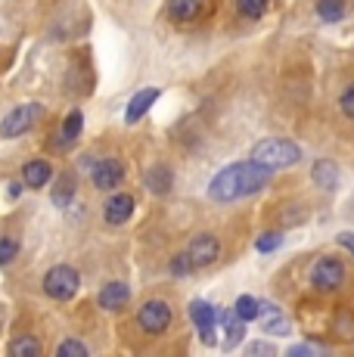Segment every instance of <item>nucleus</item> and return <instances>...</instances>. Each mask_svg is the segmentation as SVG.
Segmentation results:
<instances>
[{"instance_id": "1", "label": "nucleus", "mask_w": 354, "mask_h": 357, "mask_svg": "<svg viewBox=\"0 0 354 357\" xmlns=\"http://www.w3.org/2000/svg\"><path fill=\"white\" fill-rule=\"evenodd\" d=\"M270 174H274V171L261 168V165H255V162L227 165V168L217 171L212 177V183H208V199H215V202H236V199L255 196L258 190H264Z\"/></svg>"}, {"instance_id": "2", "label": "nucleus", "mask_w": 354, "mask_h": 357, "mask_svg": "<svg viewBox=\"0 0 354 357\" xmlns=\"http://www.w3.org/2000/svg\"><path fill=\"white\" fill-rule=\"evenodd\" d=\"M252 162L261 165L268 171H280V168H292V165L302 162V149L292 140H280V137H270V140L255 143L252 149Z\"/></svg>"}, {"instance_id": "3", "label": "nucleus", "mask_w": 354, "mask_h": 357, "mask_svg": "<svg viewBox=\"0 0 354 357\" xmlns=\"http://www.w3.org/2000/svg\"><path fill=\"white\" fill-rule=\"evenodd\" d=\"M78 286H81V277L69 264H56L53 271H47V277H44V292L50 295L53 301L75 298V295H78Z\"/></svg>"}, {"instance_id": "4", "label": "nucleus", "mask_w": 354, "mask_h": 357, "mask_svg": "<svg viewBox=\"0 0 354 357\" xmlns=\"http://www.w3.org/2000/svg\"><path fill=\"white\" fill-rule=\"evenodd\" d=\"M40 119V106L38 102H25V106H16L6 112V119L0 121V137L3 140H13V137H22L35 128V121Z\"/></svg>"}, {"instance_id": "5", "label": "nucleus", "mask_w": 354, "mask_h": 357, "mask_svg": "<svg viewBox=\"0 0 354 357\" xmlns=\"http://www.w3.org/2000/svg\"><path fill=\"white\" fill-rule=\"evenodd\" d=\"M345 283V264L339 258H320L311 271V286L317 292H336Z\"/></svg>"}, {"instance_id": "6", "label": "nucleus", "mask_w": 354, "mask_h": 357, "mask_svg": "<svg viewBox=\"0 0 354 357\" xmlns=\"http://www.w3.org/2000/svg\"><path fill=\"white\" fill-rule=\"evenodd\" d=\"M171 307L165 305V301H146V305L137 311V324L143 333L149 335H162L168 326H171Z\"/></svg>"}, {"instance_id": "7", "label": "nucleus", "mask_w": 354, "mask_h": 357, "mask_svg": "<svg viewBox=\"0 0 354 357\" xmlns=\"http://www.w3.org/2000/svg\"><path fill=\"white\" fill-rule=\"evenodd\" d=\"M91 181L97 190H118L125 181V165L118 159H103L91 168Z\"/></svg>"}, {"instance_id": "8", "label": "nucleus", "mask_w": 354, "mask_h": 357, "mask_svg": "<svg viewBox=\"0 0 354 357\" xmlns=\"http://www.w3.org/2000/svg\"><path fill=\"white\" fill-rule=\"evenodd\" d=\"M190 317H193L196 329H199L202 342H206V345H215V324H217L215 307L208 305V301H193V305H190Z\"/></svg>"}, {"instance_id": "9", "label": "nucleus", "mask_w": 354, "mask_h": 357, "mask_svg": "<svg viewBox=\"0 0 354 357\" xmlns=\"http://www.w3.org/2000/svg\"><path fill=\"white\" fill-rule=\"evenodd\" d=\"M134 215V196L131 193H115L109 196L106 208H103V218L109 227H121V224H128Z\"/></svg>"}, {"instance_id": "10", "label": "nucleus", "mask_w": 354, "mask_h": 357, "mask_svg": "<svg viewBox=\"0 0 354 357\" xmlns=\"http://www.w3.org/2000/svg\"><path fill=\"white\" fill-rule=\"evenodd\" d=\"M187 252H190V258H193L196 267H208L217 261V255H221V243H217L212 233H199V236L190 243Z\"/></svg>"}, {"instance_id": "11", "label": "nucleus", "mask_w": 354, "mask_h": 357, "mask_svg": "<svg viewBox=\"0 0 354 357\" xmlns=\"http://www.w3.org/2000/svg\"><path fill=\"white\" fill-rule=\"evenodd\" d=\"M258 320H261V326H264V333H270V335H289L292 333V326H289V320L283 317V311L277 305H270V301H258Z\"/></svg>"}, {"instance_id": "12", "label": "nucleus", "mask_w": 354, "mask_h": 357, "mask_svg": "<svg viewBox=\"0 0 354 357\" xmlns=\"http://www.w3.org/2000/svg\"><path fill=\"white\" fill-rule=\"evenodd\" d=\"M128 301H131V286L121 283V280H112L100 289V307L103 311H121Z\"/></svg>"}, {"instance_id": "13", "label": "nucleus", "mask_w": 354, "mask_h": 357, "mask_svg": "<svg viewBox=\"0 0 354 357\" xmlns=\"http://www.w3.org/2000/svg\"><path fill=\"white\" fill-rule=\"evenodd\" d=\"M22 181H25V187H31V190H44L47 183L53 181L50 162H47V159H31V162L22 168Z\"/></svg>"}, {"instance_id": "14", "label": "nucleus", "mask_w": 354, "mask_h": 357, "mask_svg": "<svg viewBox=\"0 0 354 357\" xmlns=\"http://www.w3.org/2000/svg\"><path fill=\"white\" fill-rule=\"evenodd\" d=\"M206 13V0H168V16L174 22H196Z\"/></svg>"}, {"instance_id": "15", "label": "nucleus", "mask_w": 354, "mask_h": 357, "mask_svg": "<svg viewBox=\"0 0 354 357\" xmlns=\"http://www.w3.org/2000/svg\"><path fill=\"white\" fill-rule=\"evenodd\" d=\"M159 100V87H146V91H140V93H134V100L128 102V112H125V119H128V125H134V121H140L143 115L153 109V102Z\"/></svg>"}, {"instance_id": "16", "label": "nucleus", "mask_w": 354, "mask_h": 357, "mask_svg": "<svg viewBox=\"0 0 354 357\" xmlns=\"http://www.w3.org/2000/svg\"><path fill=\"white\" fill-rule=\"evenodd\" d=\"M171 183H174V174H171V168H168V165H153V168L146 171L149 193L165 196V193H171Z\"/></svg>"}, {"instance_id": "17", "label": "nucleus", "mask_w": 354, "mask_h": 357, "mask_svg": "<svg viewBox=\"0 0 354 357\" xmlns=\"http://www.w3.org/2000/svg\"><path fill=\"white\" fill-rule=\"evenodd\" d=\"M75 174H69V171H66V174H59V181L53 183V190H50V199H53V205H56V208H69L72 205V199H75Z\"/></svg>"}, {"instance_id": "18", "label": "nucleus", "mask_w": 354, "mask_h": 357, "mask_svg": "<svg viewBox=\"0 0 354 357\" xmlns=\"http://www.w3.org/2000/svg\"><path fill=\"white\" fill-rule=\"evenodd\" d=\"M311 177H314V183L320 190H336L339 183V168L332 165L330 159H317L314 168H311Z\"/></svg>"}, {"instance_id": "19", "label": "nucleus", "mask_w": 354, "mask_h": 357, "mask_svg": "<svg viewBox=\"0 0 354 357\" xmlns=\"http://www.w3.org/2000/svg\"><path fill=\"white\" fill-rule=\"evenodd\" d=\"M314 10L323 22H342V19L348 16V3H345V0H317Z\"/></svg>"}, {"instance_id": "20", "label": "nucleus", "mask_w": 354, "mask_h": 357, "mask_svg": "<svg viewBox=\"0 0 354 357\" xmlns=\"http://www.w3.org/2000/svg\"><path fill=\"white\" fill-rule=\"evenodd\" d=\"M221 324H224V333H227L224 345H227V348L240 345L243 335H246V320H240V317H236V311H233V314H221Z\"/></svg>"}, {"instance_id": "21", "label": "nucleus", "mask_w": 354, "mask_h": 357, "mask_svg": "<svg viewBox=\"0 0 354 357\" xmlns=\"http://www.w3.org/2000/svg\"><path fill=\"white\" fill-rule=\"evenodd\" d=\"M6 354L10 357H40V342L31 339V335H19V339L10 342Z\"/></svg>"}, {"instance_id": "22", "label": "nucleus", "mask_w": 354, "mask_h": 357, "mask_svg": "<svg viewBox=\"0 0 354 357\" xmlns=\"http://www.w3.org/2000/svg\"><path fill=\"white\" fill-rule=\"evenodd\" d=\"M258 298H252V295H240L236 298V305H233V311H236V317L240 320H246V324H252V320H258Z\"/></svg>"}, {"instance_id": "23", "label": "nucleus", "mask_w": 354, "mask_h": 357, "mask_svg": "<svg viewBox=\"0 0 354 357\" xmlns=\"http://www.w3.org/2000/svg\"><path fill=\"white\" fill-rule=\"evenodd\" d=\"M81 128H84V115H81L78 109H72V112L66 115V121H63V140H66V143L78 140V137H81Z\"/></svg>"}, {"instance_id": "24", "label": "nucleus", "mask_w": 354, "mask_h": 357, "mask_svg": "<svg viewBox=\"0 0 354 357\" xmlns=\"http://www.w3.org/2000/svg\"><path fill=\"white\" fill-rule=\"evenodd\" d=\"M268 6H270V0H236V10L246 19H261L268 13Z\"/></svg>"}, {"instance_id": "25", "label": "nucleus", "mask_w": 354, "mask_h": 357, "mask_svg": "<svg viewBox=\"0 0 354 357\" xmlns=\"http://www.w3.org/2000/svg\"><path fill=\"white\" fill-rule=\"evenodd\" d=\"M56 354L59 357H87V345L78 339H66V342H59Z\"/></svg>"}, {"instance_id": "26", "label": "nucleus", "mask_w": 354, "mask_h": 357, "mask_svg": "<svg viewBox=\"0 0 354 357\" xmlns=\"http://www.w3.org/2000/svg\"><path fill=\"white\" fill-rule=\"evenodd\" d=\"M19 255V243L16 239H10V236H0V267H6V264H13Z\"/></svg>"}, {"instance_id": "27", "label": "nucleus", "mask_w": 354, "mask_h": 357, "mask_svg": "<svg viewBox=\"0 0 354 357\" xmlns=\"http://www.w3.org/2000/svg\"><path fill=\"white\" fill-rule=\"evenodd\" d=\"M193 258H190V252H183V255H174L171 258V273L174 277H187L190 271H193Z\"/></svg>"}, {"instance_id": "28", "label": "nucleus", "mask_w": 354, "mask_h": 357, "mask_svg": "<svg viewBox=\"0 0 354 357\" xmlns=\"http://www.w3.org/2000/svg\"><path fill=\"white\" fill-rule=\"evenodd\" d=\"M280 243H283V233H264V236H258L255 249L258 252H274Z\"/></svg>"}, {"instance_id": "29", "label": "nucleus", "mask_w": 354, "mask_h": 357, "mask_svg": "<svg viewBox=\"0 0 354 357\" xmlns=\"http://www.w3.org/2000/svg\"><path fill=\"white\" fill-rule=\"evenodd\" d=\"M339 109H342V112L348 115V119H354V84L342 93V100H339Z\"/></svg>"}, {"instance_id": "30", "label": "nucleus", "mask_w": 354, "mask_h": 357, "mask_svg": "<svg viewBox=\"0 0 354 357\" xmlns=\"http://www.w3.org/2000/svg\"><path fill=\"white\" fill-rule=\"evenodd\" d=\"M339 245H345V249L354 255V233L351 230H345V233H339Z\"/></svg>"}, {"instance_id": "31", "label": "nucleus", "mask_w": 354, "mask_h": 357, "mask_svg": "<svg viewBox=\"0 0 354 357\" xmlns=\"http://www.w3.org/2000/svg\"><path fill=\"white\" fill-rule=\"evenodd\" d=\"M246 351H249V354H274V348L264 345V342H255V345H249Z\"/></svg>"}, {"instance_id": "32", "label": "nucleus", "mask_w": 354, "mask_h": 357, "mask_svg": "<svg viewBox=\"0 0 354 357\" xmlns=\"http://www.w3.org/2000/svg\"><path fill=\"white\" fill-rule=\"evenodd\" d=\"M314 351H317V348H311V345H298V348H289V354H292V357H305V354L311 357Z\"/></svg>"}]
</instances>
